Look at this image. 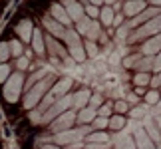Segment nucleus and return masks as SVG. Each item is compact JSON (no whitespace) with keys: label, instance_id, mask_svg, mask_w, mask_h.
I'll use <instances>...</instances> for the list:
<instances>
[{"label":"nucleus","instance_id":"obj_1","mask_svg":"<svg viewBox=\"0 0 161 149\" xmlns=\"http://www.w3.org/2000/svg\"><path fill=\"white\" fill-rule=\"evenodd\" d=\"M50 84H52V78H48V76H46L44 80H40L38 84H34L32 88L26 91V96H24V108L32 109L36 103H40V102H42V97L46 96L48 88H50Z\"/></svg>","mask_w":161,"mask_h":149},{"label":"nucleus","instance_id":"obj_2","mask_svg":"<svg viewBox=\"0 0 161 149\" xmlns=\"http://www.w3.org/2000/svg\"><path fill=\"white\" fill-rule=\"evenodd\" d=\"M22 86H24V76L20 72L12 74V76L4 82V97H6V102L16 103L18 97H20V94H22Z\"/></svg>","mask_w":161,"mask_h":149},{"label":"nucleus","instance_id":"obj_3","mask_svg":"<svg viewBox=\"0 0 161 149\" xmlns=\"http://www.w3.org/2000/svg\"><path fill=\"white\" fill-rule=\"evenodd\" d=\"M70 105H74V96H62L60 99H56V102L48 108V111L44 115L40 117L42 121H50V119H56L58 115H62L64 111L70 109Z\"/></svg>","mask_w":161,"mask_h":149},{"label":"nucleus","instance_id":"obj_4","mask_svg":"<svg viewBox=\"0 0 161 149\" xmlns=\"http://www.w3.org/2000/svg\"><path fill=\"white\" fill-rule=\"evenodd\" d=\"M161 32V14H157L155 18H151V20H147L143 26H139L137 28V32L131 34V42H137V40H143L147 38V36H155Z\"/></svg>","mask_w":161,"mask_h":149},{"label":"nucleus","instance_id":"obj_5","mask_svg":"<svg viewBox=\"0 0 161 149\" xmlns=\"http://www.w3.org/2000/svg\"><path fill=\"white\" fill-rule=\"evenodd\" d=\"M90 133V127H80V129H66V131L56 133V143L60 145H70L76 141H84V137Z\"/></svg>","mask_w":161,"mask_h":149},{"label":"nucleus","instance_id":"obj_6","mask_svg":"<svg viewBox=\"0 0 161 149\" xmlns=\"http://www.w3.org/2000/svg\"><path fill=\"white\" fill-rule=\"evenodd\" d=\"M78 119V115H76V111H64L62 115H58L56 119L52 121V125H50V129L54 133H60V131H66V129H70L72 127V123Z\"/></svg>","mask_w":161,"mask_h":149},{"label":"nucleus","instance_id":"obj_7","mask_svg":"<svg viewBox=\"0 0 161 149\" xmlns=\"http://www.w3.org/2000/svg\"><path fill=\"white\" fill-rule=\"evenodd\" d=\"M133 139H135V145H137V149H157V147H155V141H153L149 135H147V131H145L143 127H137V129H135Z\"/></svg>","mask_w":161,"mask_h":149},{"label":"nucleus","instance_id":"obj_8","mask_svg":"<svg viewBox=\"0 0 161 149\" xmlns=\"http://www.w3.org/2000/svg\"><path fill=\"white\" fill-rule=\"evenodd\" d=\"M62 4H64V8L68 10V14H70L72 20H80L82 16H86V8L80 2H76V0H62Z\"/></svg>","mask_w":161,"mask_h":149},{"label":"nucleus","instance_id":"obj_9","mask_svg":"<svg viewBox=\"0 0 161 149\" xmlns=\"http://www.w3.org/2000/svg\"><path fill=\"white\" fill-rule=\"evenodd\" d=\"M159 52H161V32L151 36V38L143 44V48H141V54L143 56H155Z\"/></svg>","mask_w":161,"mask_h":149},{"label":"nucleus","instance_id":"obj_10","mask_svg":"<svg viewBox=\"0 0 161 149\" xmlns=\"http://www.w3.org/2000/svg\"><path fill=\"white\" fill-rule=\"evenodd\" d=\"M157 14H161L159 12V6H153V8H147V10H143L139 16H133L131 20H129V26L131 28H135V26H139V24H145L147 20H151V18H155Z\"/></svg>","mask_w":161,"mask_h":149},{"label":"nucleus","instance_id":"obj_11","mask_svg":"<svg viewBox=\"0 0 161 149\" xmlns=\"http://www.w3.org/2000/svg\"><path fill=\"white\" fill-rule=\"evenodd\" d=\"M143 129L147 131V135L155 141V143L161 145V131H159V125H157V121L153 119V117H145V121H143Z\"/></svg>","mask_w":161,"mask_h":149},{"label":"nucleus","instance_id":"obj_12","mask_svg":"<svg viewBox=\"0 0 161 149\" xmlns=\"http://www.w3.org/2000/svg\"><path fill=\"white\" fill-rule=\"evenodd\" d=\"M44 26H46V30L52 36H56V38H64V36H66V28L62 26L58 20H54V18H48L46 16L44 18Z\"/></svg>","mask_w":161,"mask_h":149},{"label":"nucleus","instance_id":"obj_13","mask_svg":"<svg viewBox=\"0 0 161 149\" xmlns=\"http://www.w3.org/2000/svg\"><path fill=\"white\" fill-rule=\"evenodd\" d=\"M50 12H52L54 20H58L60 24H66V26H68V24H72V18H70V14H68V10H66L62 4H52Z\"/></svg>","mask_w":161,"mask_h":149},{"label":"nucleus","instance_id":"obj_14","mask_svg":"<svg viewBox=\"0 0 161 149\" xmlns=\"http://www.w3.org/2000/svg\"><path fill=\"white\" fill-rule=\"evenodd\" d=\"M143 10H145V2H143V0H127L125 6H123L125 16H137Z\"/></svg>","mask_w":161,"mask_h":149},{"label":"nucleus","instance_id":"obj_15","mask_svg":"<svg viewBox=\"0 0 161 149\" xmlns=\"http://www.w3.org/2000/svg\"><path fill=\"white\" fill-rule=\"evenodd\" d=\"M16 32H18V36H20L22 42H32V32H34L32 22H30V20H22L20 24H18Z\"/></svg>","mask_w":161,"mask_h":149},{"label":"nucleus","instance_id":"obj_16","mask_svg":"<svg viewBox=\"0 0 161 149\" xmlns=\"http://www.w3.org/2000/svg\"><path fill=\"white\" fill-rule=\"evenodd\" d=\"M72 82H74L72 78H62V80H58V84L50 90V94L52 96H66L68 90L72 88Z\"/></svg>","mask_w":161,"mask_h":149},{"label":"nucleus","instance_id":"obj_17","mask_svg":"<svg viewBox=\"0 0 161 149\" xmlns=\"http://www.w3.org/2000/svg\"><path fill=\"white\" fill-rule=\"evenodd\" d=\"M96 115H97V108H82V111L78 113V121L80 123H90V121H94L96 119Z\"/></svg>","mask_w":161,"mask_h":149},{"label":"nucleus","instance_id":"obj_18","mask_svg":"<svg viewBox=\"0 0 161 149\" xmlns=\"http://www.w3.org/2000/svg\"><path fill=\"white\" fill-rule=\"evenodd\" d=\"M90 97H92L90 90H80L78 94H74V105H76L78 109H82V108H86V105H88Z\"/></svg>","mask_w":161,"mask_h":149},{"label":"nucleus","instance_id":"obj_19","mask_svg":"<svg viewBox=\"0 0 161 149\" xmlns=\"http://www.w3.org/2000/svg\"><path fill=\"white\" fill-rule=\"evenodd\" d=\"M32 48L36 54H44V50H46V40L42 38L40 30H34V34H32Z\"/></svg>","mask_w":161,"mask_h":149},{"label":"nucleus","instance_id":"obj_20","mask_svg":"<svg viewBox=\"0 0 161 149\" xmlns=\"http://www.w3.org/2000/svg\"><path fill=\"white\" fill-rule=\"evenodd\" d=\"M70 56H72V60H76V62H84L86 60V50L82 46V42L70 44Z\"/></svg>","mask_w":161,"mask_h":149},{"label":"nucleus","instance_id":"obj_21","mask_svg":"<svg viewBox=\"0 0 161 149\" xmlns=\"http://www.w3.org/2000/svg\"><path fill=\"white\" fill-rule=\"evenodd\" d=\"M90 141V143H109V135L106 131H94V133H88V137H86Z\"/></svg>","mask_w":161,"mask_h":149},{"label":"nucleus","instance_id":"obj_22","mask_svg":"<svg viewBox=\"0 0 161 149\" xmlns=\"http://www.w3.org/2000/svg\"><path fill=\"white\" fill-rule=\"evenodd\" d=\"M46 44H48V48H50V54L52 56H62V58H66V52L62 50V46L52 38V36H48V38H46Z\"/></svg>","mask_w":161,"mask_h":149},{"label":"nucleus","instance_id":"obj_23","mask_svg":"<svg viewBox=\"0 0 161 149\" xmlns=\"http://www.w3.org/2000/svg\"><path fill=\"white\" fill-rule=\"evenodd\" d=\"M114 8L111 6H106V8H102V12H100V18H102V24L103 26H111L114 24Z\"/></svg>","mask_w":161,"mask_h":149},{"label":"nucleus","instance_id":"obj_24","mask_svg":"<svg viewBox=\"0 0 161 149\" xmlns=\"http://www.w3.org/2000/svg\"><path fill=\"white\" fill-rule=\"evenodd\" d=\"M92 20H94V18H90V16H82L78 20V32L82 34V36H88L90 26H92Z\"/></svg>","mask_w":161,"mask_h":149},{"label":"nucleus","instance_id":"obj_25","mask_svg":"<svg viewBox=\"0 0 161 149\" xmlns=\"http://www.w3.org/2000/svg\"><path fill=\"white\" fill-rule=\"evenodd\" d=\"M115 149H137V145H135V139H131L129 135H125V137L115 141Z\"/></svg>","mask_w":161,"mask_h":149},{"label":"nucleus","instance_id":"obj_26","mask_svg":"<svg viewBox=\"0 0 161 149\" xmlns=\"http://www.w3.org/2000/svg\"><path fill=\"white\" fill-rule=\"evenodd\" d=\"M153 60H155L153 56H145V58H143V60H139L133 68H137L139 72H147V70H151V68H153Z\"/></svg>","mask_w":161,"mask_h":149},{"label":"nucleus","instance_id":"obj_27","mask_svg":"<svg viewBox=\"0 0 161 149\" xmlns=\"http://www.w3.org/2000/svg\"><path fill=\"white\" fill-rule=\"evenodd\" d=\"M123 125H125V117H123V115H114V117H109V127L114 129V131H119V129H123Z\"/></svg>","mask_w":161,"mask_h":149},{"label":"nucleus","instance_id":"obj_28","mask_svg":"<svg viewBox=\"0 0 161 149\" xmlns=\"http://www.w3.org/2000/svg\"><path fill=\"white\" fill-rule=\"evenodd\" d=\"M46 74H48L46 68H42V70H38L36 74H32V78L28 80V88H30V86H34V84H38L40 80H44V78H46Z\"/></svg>","mask_w":161,"mask_h":149},{"label":"nucleus","instance_id":"obj_29","mask_svg":"<svg viewBox=\"0 0 161 149\" xmlns=\"http://www.w3.org/2000/svg\"><path fill=\"white\" fill-rule=\"evenodd\" d=\"M133 82L137 84V86H147V84H151V78L147 76V72H139L137 76L133 78Z\"/></svg>","mask_w":161,"mask_h":149},{"label":"nucleus","instance_id":"obj_30","mask_svg":"<svg viewBox=\"0 0 161 149\" xmlns=\"http://www.w3.org/2000/svg\"><path fill=\"white\" fill-rule=\"evenodd\" d=\"M8 56H12L10 54V44L2 42V44H0V64H4V62L8 60Z\"/></svg>","mask_w":161,"mask_h":149},{"label":"nucleus","instance_id":"obj_31","mask_svg":"<svg viewBox=\"0 0 161 149\" xmlns=\"http://www.w3.org/2000/svg\"><path fill=\"white\" fill-rule=\"evenodd\" d=\"M8 44H10V54L16 56V58H20V54H22V50H24L20 42H18V40H12V42H8Z\"/></svg>","mask_w":161,"mask_h":149},{"label":"nucleus","instance_id":"obj_32","mask_svg":"<svg viewBox=\"0 0 161 149\" xmlns=\"http://www.w3.org/2000/svg\"><path fill=\"white\" fill-rule=\"evenodd\" d=\"M108 125H109V117L96 115V119H94V127L96 129H103V127H108Z\"/></svg>","mask_w":161,"mask_h":149},{"label":"nucleus","instance_id":"obj_33","mask_svg":"<svg viewBox=\"0 0 161 149\" xmlns=\"http://www.w3.org/2000/svg\"><path fill=\"white\" fill-rule=\"evenodd\" d=\"M145 102L149 103V105H155V103L159 102V91H157V90L147 91V94H145Z\"/></svg>","mask_w":161,"mask_h":149},{"label":"nucleus","instance_id":"obj_34","mask_svg":"<svg viewBox=\"0 0 161 149\" xmlns=\"http://www.w3.org/2000/svg\"><path fill=\"white\" fill-rule=\"evenodd\" d=\"M97 34H100V24H97L96 20H92V26H90V32H88V38L90 40H96Z\"/></svg>","mask_w":161,"mask_h":149},{"label":"nucleus","instance_id":"obj_35","mask_svg":"<svg viewBox=\"0 0 161 149\" xmlns=\"http://www.w3.org/2000/svg\"><path fill=\"white\" fill-rule=\"evenodd\" d=\"M8 78H10V68L6 66V64H0V84L6 82Z\"/></svg>","mask_w":161,"mask_h":149},{"label":"nucleus","instance_id":"obj_36","mask_svg":"<svg viewBox=\"0 0 161 149\" xmlns=\"http://www.w3.org/2000/svg\"><path fill=\"white\" fill-rule=\"evenodd\" d=\"M100 12H102V10H97V6H96V4H90L88 8H86V14H88L90 18H96V16H100Z\"/></svg>","mask_w":161,"mask_h":149},{"label":"nucleus","instance_id":"obj_37","mask_svg":"<svg viewBox=\"0 0 161 149\" xmlns=\"http://www.w3.org/2000/svg\"><path fill=\"white\" fill-rule=\"evenodd\" d=\"M145 111H147V108H143V105H139V108H135V109H133V111H131V113H129V115H131L133 119H137V117L145 115Z\"/></svg>","mask_w":161,"mask_h":149},{"label":"nucleus","instance_id":"obj_38","mask_svg":"<svg viewBox=\"0 0 161 149\" xmlns=\"http://www.w3.org/2000/svg\"><path fill=\"white\" fill-rule=\"evenodd\" d=\"M109 143H86V149H108Z\"/></svg>","mask_w":161,"mask_h":149},{"label":"nucleus","instance_id":"obj_39","mask_svg":"<svg viewBox=\"0 0 161 149\" xmlns=\"http://www.w3.org/2000/svg\"><path fill=\"white\" fill-rule=\"evenodd\" d=\"M109 113H111V108L109 105H102L100 109H97V115H103V117H109Z\"/></svg>","mask_w":161,"mask_h":149},{"label":"nucleus","instance_id":"obj_40","mask_svg":"<svg viewBox=\"0 0 161 149\" xmlns=\"http://www.w3.org/2000/svg\"><path fill=\"white\" fill-rule=\"evenodd\" d=\"M153 70H155V72H161V52L155 56V60H153Z\"/></svg>","mask_w":161,"mask_h":149},{"label":"nucleus","instance_id":"obj_41","mask_svg":"<svg viewBox=\"0 0 161 149\" xmlns=\"http://www.w3.org/2000/svg\"><path fill=\"white\" fill-rule=\"evenodd\" d=\"M90 103H92V108L102 105V96H92V97H90Z\"/></svg>","mask_w":161,"mask_h":149},{"label":"nucleus","instance_id":"obj_42","mask_svg":"<svg viewBox=\"0 0 161 149\" xmlns=\"http://www.w3.org/2000/svg\"><path fill=\"white\" fill-rule=\"evenodd\" d=\"M86 48H88V54H90V56H96V52H97V50H96V44H94V40H90L88 44H86Z\"/></svg>","mask_w":161,"mask_h":149},{"label":"nucleus","instance_id":"obj_43","mask_svg":"<svg viewBox=\"0 0 161 149\" xmlns=\"http://www.w3.org/2000/svg\"><path fill=\"white\" fill-rule=\"evenodd\" d=\"M28 64H30L28 58H18V68H20V70H26Z\"/></svg>","mask_w":161,"mask_h":149},{"label":"nucleus","instance_id":"obj_44","mask_svg":"<svg viewBox=\"0 0 161 149\" xmlns=\"http://www.w3.org/2000/svg\"><path fill=\"white\" fill-rule=\"evenodd\" d=\"M127 109V103L125 102H117L115 103V111H119V113H121V111H125Z\"/></svg>","mask_w":161,"mask_h":149},{"label":"nucleus","instance_id":"obj_45","mask_svg":"<svg viewBox=\"0 0 161 149\" xmlns=\"http://www.w3.org/2000/svg\"><path fill=\"white\" fill-rule=\"evenodd\" d=\"M151 86H153V88H161V72H159V76H157V78H153V80H151Z\"/></svg>","mask_w":161,"mask_h":149},{"label":"nucleus","instance_id":"obj_46","mask_svg":"<svg viewBox=\"0 0 161 149\" xmlns=\"http://www.w3.org/2000/svg\"><path fill=\"white\" fill-rule=\"evenodd\" d=\"M68 149H80V147H86L84 145V141H76V143H70V145H66Z\"/></svg>","mask_w":161,"mask_h":149},{"label":"nucleus","instance_id":"obj_47","mask_svg":"<svg viewBox=\"0 0 161 149\" xmlns=\"http://www.w3.org/2000/svg\"><path fill=\"white\" fill-rule=\"evenodd\" d=\"M125 32H127V26H123L119 32H117V36H119V38H123V36H125Z\"/></svg>","mask_w":161,"mask_h":149},{"label":"nucleus","instance_id":"obj_48","mask_svg":"<svg viewBox=\"0 0 161 149\" xmlns=\"http://www.w3.org/2000/svg\"><path fill=\"white\" fill-rule=\"evenodd\" d=\"M121 20H123L121 16H115V18H114V26H117V24H121Z\"/></svg>","mask_w":161,"mask_h":149},{"label":"nucleus","instance_id":"obj_49","mask_svg":"<svg viewBox=\"0 0 161 149\" xmlns=\"http://www.w3.org/2000/svg\"><path fill=\"white\" fill-rule=\"evenodd\" d=\"M42 149H60V145H44Z\"/></svg>","mask_w":161,"mask_h":149},{"label":"nucleus","instance_id":"obj_50","mask_svg":"<svg viewBox=\"0 0 161 149\" xmlns=\"http://www.w3.org/2000/svg\"><path fill=\"white\" fill-rule=\"evenodd\" d=\"M88 2H92V4H96V6H100V4L103 2V0H88Z\"/></svg>","mask_w":161,"mask_h":149},{"label":"nucleus","instance_id":"obj_51","mask_svg":"<svg viewBox=\"0 0 161 149\" xmlns=\"http://www.w3.org/2000/svg\"><path fill=\"white\" fill-rule=\"evenodd\" d=\"M149 2H151L153 6H161V0H149Z\"/></svg>","mask_w":161,"mask_h":149},{"label":"nucleus","instance_id":"obj_52","mask_svg":"<svg viewBox=\"0 0 161 149\" xmlns=\"http://www.w3.org/2000/svg\"><path fill=\"white\" fill-rule=\"evenodd\" d=\"M155 121H157V125H159V131H161V117H157Z\"/></svg>","mask_w":161,"mask_h":149},{"label":"nucleus","instance_id":"obj_53","mask_svg":"<svg viewBox=\"0 0 161 149\" xmlns=\"http://www.w3.org/2000/svg\"><path fill=\"white\" fill-rule=\"evenodd\" d=\"M103 2H108V4H114V2H115V0H103Z\"/></svg>","mask_w":161,"mask_h":149},{"label":"nucleus","instance_id":"obj_54","mask_svg":"<svg viewBox=\"0 0 161 149\" xmlns=\"http://www.w3.org/2000/svg\"><path fill=\"white\" fill-rule=\"evenodd\" d=\"M157 149H161V145H159V147H157Z\"/></svg>","mask_w":161,"mask_h":149},{"label":"nucleus","instance_id":"obj_55","mask_svg":"<svg viewBox=\"0 0 161 149\" xmlns=\"http://www.w3.org/2000/svg\"><path fill=\"white\" fill-rule=\"evenodd\" d=\"M82 2H86V0H82Z\"/></svg>","mask_w":161,"mask_h":149}]
</instances>
